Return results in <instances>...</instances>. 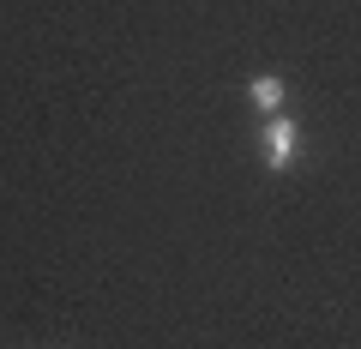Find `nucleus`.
<instances>
[{
    "label": "nucleus",
    "instance_id": "f257e3e1",
    "mask_svg": "<svg viewBox=\"0 0 361 349\" xmlns=\"http://www.w3.org/2000/svg\"><path fill=\"white\" fill-rule=\"evenodd\" d=\"M265 163H271V175H283L295 163V121H283V115L265 121Z\"/></svg>",
    "mask_w": 361,
    "mask_h": 349
},
{
    "label": "nucleus",
    "instance_id": "f03ea898",
    "mask_svg": "<svg viewBox=\"0 0 361 349\" xmlns=\"http://www.w3.org/2000/svg\"><path fill=\"white\" fill-rule=\"evenodd\" d=\"M247 97H253L265 115H277V109H283V78H277V73H259L253 85H247Z\"/></svg>",
    "mask_w": 361,
    "mask_h": 349
}]
</instances>
